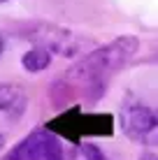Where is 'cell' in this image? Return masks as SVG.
<instances>
[{
	"mask_svg": "<svg viewBox=\"0 0 158 160\" xmlns=\"http://www.w3.org/2000/svg\"><path fill=\"white\" fill-rule=\"evenodd\" d=\"M26 109H28V98L19 86L0 84V151L5 146L7 135L19 125Z\"/></svg>",
	"mask_w": 158,
	"mask_h": 160,
	"instance_id": "8992f818",
	"label": "cell"
},
{
	"mask_svg": "<svg viewBox=\"0 0 158 160\" xmlns=\"http://www.w3.org/2000/svg\"><path fill=\"white\" fill-rule=\"evenodd\" d=\"M70 160H107V158L95 144H74V148L70 151Z\"/></svg>",
	"mask_w": 158,
	"mask_h": 160,
	"instance_id": "ba28073f",
	"label": "cell"
},
{
	"mask_svg": "<svg viewBox=\"0 0 158 160\" xmlns=\"http://www.w3.org/2000/svg\"><path fill=\"white\" fill-rule=\"evenodd\" d=\"M0 53H3V35H0Z\"/></svg>",
	"mask_w": 158,
	"mask_h": 160,
	"instance_id": "30bf717a",
	"label": "cell"
},
{
	"mask_svg": "<svg viewBox=\"0 0 158 160\" xmlns=\"http://www.w3.org/2000/svg\"><path fill=\"white\" fill-rule=\"evenodd\" d=\"M119 125L130 142L142 146H158V109L146 104H126L119 114Z\"/></svg>",
	"mask_w": 158,
	"mask_h": 160,
	"instance_id": "277c9868",
	"label": "cell"
},
{
	"mask_svg": "<svg viewBox=\"0 0 158 160\" xmlns=\"http://www.w3.org/2000/svg\"><path fill=\"white\" fill-rule=\"evenodd\" d=\"M7 160H63V146L54 132L37 128L9 151Z\"/></svg>",
	"mask_w": 158,
	"mask_h": 160,
	"instance_id": "5b68a950",
	"label": "cell"
},
{
	"mask_svg": "<svg viewBox=\"0 0 158 160\" xmlns=\"http://www.w3.org/2000/svg\"><path fill=\"white\" fill-rule=\"evenodd\" d=\"M140 160H158V156H156V153H144Z\"/></svg>",
	"mask_w": 158,
	"mask_h": 160,
	"instance_id": "9c48e42d",
	"label": "cell"
},
{
	"mask_svg": "<svg viewBox=\"0 0 158 160\" xmlns=\"http://www.w3.org/2000/svg\"><path fill=\"white\" fill-rule=\"evenodd\" d=\"M21 35L28 42H33L35 47L47 49L49 53H58V56H65V58L81 56L86 49H95V42L91 37L79 35L70 28L54 26V23H42V21L23 26Z\"/></svg>",
	"mask_w": 158,
	"mask_h": 160,
	"instance_id": "3957f363",
	"label": "cell"
},
{
	"mask_svg": "<svg viewBox=\"0 0 158 160\" xmlns=\"http://www.w3.org/2000/svg\"><path fill=\"white\" fill-rule=\"evenodd\" d=\"M56 137H63L68 142L79 144L86 137H110L114 135V116L112 114H89L81 112L79 104L68 107L63 114L51 118L44 125Z\"/></svg>",
	"mask_w": 158,
	"mask_h": 160,
	"instance_id": "7a4b0ae2",
	"label": "cell"
},
{
	"mask_svg": "<svg viewBox=\"0 0 158 160\" xmlns=\"http://www.w3.org/2000/svg\"><path fill=\"white\" fill-rule=\"evenodd\" d=\"M0 2H5V0H0Z\"/></svg>",
	"mask_w": 158,
	"mask_h": 160,
	"instance_id": "8fae6325",
	"label": "cell"
},
{
	"mask_svg": "<svg viewBox=\"0 0 158 160\" xmlns=\"http://www.w3.org/2000/svg\"><path fill=\"white\" fill-rule=\"evenodd\" d=\"M137 37H119L105 47H95L51 84V100L58 107H74L77 102H95L107 91L112 77L137 53Z\"/></svg>",
	"mask_w": 158,
	"mask_h": 160,
	"instance_id": "6da1fadb",
	"label": "cell"
},
{
	"mask_svg": "<svg viewBox=\"0 0 158 160\" xmlns=\"http://www.w3.org/2000/svg\"><path fill=\"white\" fill-rule=\"evenodd\" d=\"M49 63H51V53H49L47 49H40V47H33L30 51H26L23 58H21V65H23L28 72H42V70L49 68Z\"/></svg>",
	"mask_w": 158,
	"mask_h": 160,
	"instance_id": "52a82bcc",
	"label": "cell"
}]
</instances>
